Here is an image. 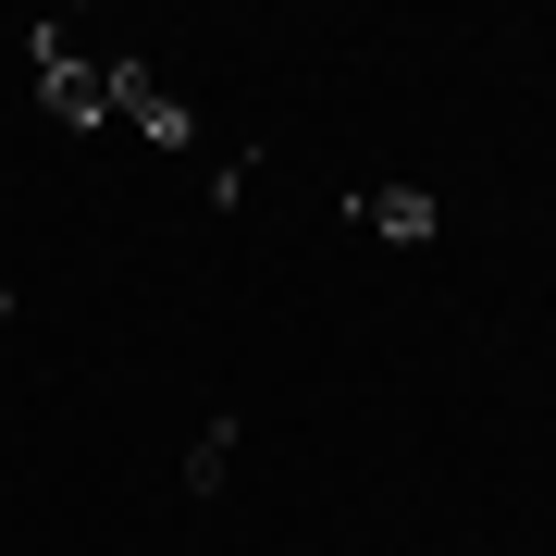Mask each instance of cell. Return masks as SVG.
<instances>
[{
  "instance_id": "obj_1",
  "label": "cell",
  "mask_w": 556,
  "mask_h": 556,
  "mask_svg": "<svg viewBox=\"0 0 556 556\" xmlns=\"http://www.w3.org/2000/svg\"><path fill=\"white\" fill-rule=\"evenodd\" d=\"M38 100H50V124H112V62H87V38L75 25H38Z\"/></svg>"
},
{
  "instance_id": "obj_2",
  "label": "cell",
  "mask_w": 556,
  "mask_h": 556,
  "mask_svg": "<svg viewBox=\"0 0 556 556\" xmlns=\"http://www.w3.org/2000/svg\"><path fill=\"white\" fill-rule=\"evenodd\" d=\"M112 124H124V137H149V149H199V112H186L174 87H161V62H137V50L112 62Z\"/></svg>"
},
{
  "instance_id": "obj_3",
  "label": "cell",
  "mask_w": 556,
  "mask_h": 556,
  "mask_svg": "<svg viewBox=\"0 0 556 556\" xmlns=\"http://www.w3.org/2000/svg\"><path fill=\"white\" fill-rule=\"evenodd\" d=\"M346 223H371V236H396V248H433L445 236L433 186H346Z\"/></svg>"
},
{
  "instance_id": "obj_4",
  "label": "cell",
  "mask_w": 556,
  "mask_h": 556,
  "mask_svg": "<svg viewBox=\"0 0 556 556\" xmlns=\"http://www.w3.org/2000/svg\"><path fill=\"white\" fill-rule=\"evenodd\" d=\"M236 433L248 420H211V433L186 445V495H223V482H236Z\"/></svg>"
},
{
  "instance_id": "obj_5",
  "label": "cell",
  "mask_w": 556,
  "mask_h": 556,
  "mask_svg": "<svg viewBox=\"0 0 556 556\" xmlns=\"http://www.w3.org/2000/svg\"><path fill=\"white\" fill-rule=\"evenodd\" d=\"M0 321H13V285H0Z\"/></svg>"
}]
</instances>
